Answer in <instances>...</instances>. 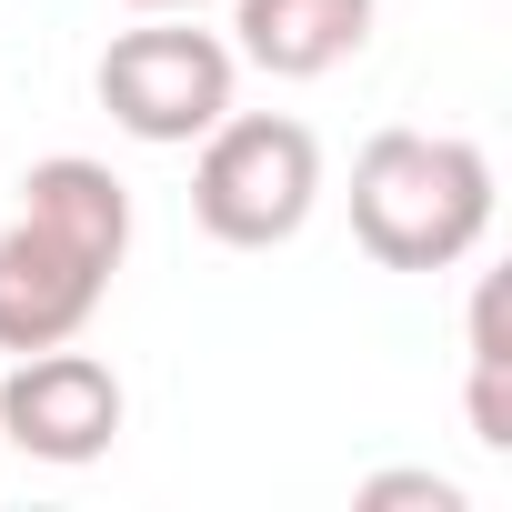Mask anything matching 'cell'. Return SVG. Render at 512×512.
<instances>
[{"mask_svg": "<svg viewBox=\"0 0 512 512\" xmlns=\"http://www.w3.org/2000/svg\"><path fill=\"white\" fill-rule=\"evenodd\" d=\"M131 251V191L111 161L51 151L21 181V211L0 231V352H51L81 342L111 272Z\"/></svg>", "mask_w": 512, "mask_h": 512, "instance_id": "6da1fadb", "label": "cell"}, {"mask_svg": "<svg viewBox=\"0 0 512 512\" xmlns=\"http://www.w3.org/2000/svg\"><path fill=\"white\" fill-rule=\"evenodd\" d=\"M231 81H241V51L191 31V11H141V31H121L91 71L111 131H131L151 151H191L231 111Z\"/></svg>", "mask_w": 512, "mask_h": 512, "instance_id": "277c9868", "label": "cell"}, {"mask_svg": "<svg viewBox=\"0 0 512 512\" xmlns=\"http://www.w3.org/2000/svg\"><path fill=\"white\" fill-rule=\"evenodd\" d=\"M492 231V161L462 131H372L352 151V241L382 272H452Z\"/></svg>", "mask_w": 512, "mask_h": 512, "instance_id": "7a4b0ae2", "label": "cell"}, {"mask_svg": "<svg viewBox=\"0 0 512 512\" xmlns=\"http://www.w3.org/2000/svg\"><path fill=\"white\" fill-rule=\"evenodd\" d=\"M382 0H231V51L272 81H322L362 61Z\"/></svg>", "mask_w": 512, "mask_h": 512, "instance_id": "8992f818", "label": "cell"}, {"mask_svg": "<svg viewBox=\"0 0 512 512\" xmlns=\"http://www.w3.org/2000/svg\"><path fill=\"white\" fill-rule=\"evenodd\" d=\"M362 502H372V512H392V502H432V512H462V482H442V472H372V482H362Z\"/></svg>", "mask_w": 512, "mask_h": 512, "instance_id": "ba28073f", "label": "cell"}, {"mask_svg": "<svg viewBox=\"0 0 512 512\" xmlns=\"http://www.w3.org/2000/svg\"><path fill=\"white\" fill-rule=\"evenodd\" d=\"M322 201V141L292 111H221L191 161V221L221 251H282Z\"/></svg>", "mask_w": 512, "mask_h": 512, "instance_id": "3957f363", "label": "cell"}, {"mask_svg": "<svg viewBox=\"0 0 512 512\" xmlns=\"http://www.w3.org/2000/svg\"><path fill=\"white\" fill-rule=\"evenodd\" d=\"M121 412H131V392H121V372L101 352H71V342L11 352V382H0V442L11 452L81 472L121 442Z\"/></svg>", "mask_w": 512, "mask_h": 512, "instance_id": "5b68a950", "label": "cell"}, {"mask_svg": "<svg viewBox=\"0 0 512 512\" xmlns=\"http://www.w3.org/2000/svg\"><path fill=\"white\" fill-rule=\"evenodd\" d=\"M121 11H201V0H121Z\"/></svg>", "mask_w": 512, "mask_h": 512, "instance_id": "9c48e42d", "label": "cell"}, {"mask_svg": "<svg viewBox=\"0 0 512 512\" xmlns=\"http://www.w3.org/2000/svg\"><path fill=\"white\" fill-rule=\"evenodd\" d=\"M462 412L482 452H512V332H502V272L472 282V322H462Z\"/></svg>", "mask_w": 512, "mask_h": 512, "instance_id": "52a82bcc", "label": "cell"}]
</instances>
